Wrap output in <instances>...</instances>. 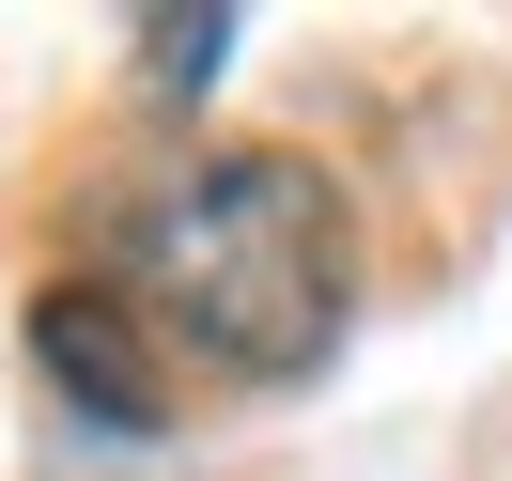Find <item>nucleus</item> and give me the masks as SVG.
<instances>
[{"label": "nucleus", "instance_id": "1", "mask_svg": "<svg viewBox=\"0 0 512 481\" xmlns=\"http://www.w3.org/2000/svg\"><path fill=\"white\" fill-rule=\"evenodd\" d=\"M109 280L171 342V373H202V388H311L326 342H342V295H357L342 187L295 140H202V156H171V171L125 187Z\"/></svg>", "mask_w": 512, "mask_h": 481}, {"label": "nucleus", "instance_id": "2", "mask_svg": "<svg viewBox=\"0 0 512 481\" xmlns=\"http://www.w3.org/2000/svg\"><path fill=\"white\" fill-rule=\"evenodd\" d=\"M32 357H47V388H63L94 435H171V388H187V373H171V342L125 311V280H109V264L32 295Z\"/></svg>", "mask_w": 512, "mask_h": 481}, {"label": "nucleus", "instance_id": "3", "mask_svg": "<svg viewBox=\"0 0 512 481\" xmlns=\"http://www.w3.org/2000/svg\"><path fill=\"white\" fill-rule=\"evenodd\" d=\"M218 47H233V16H156L140 63H156V94H187V78H218Z\"/></svg>", "mask_w": 512, "mask_h": 481}]
</instances>
